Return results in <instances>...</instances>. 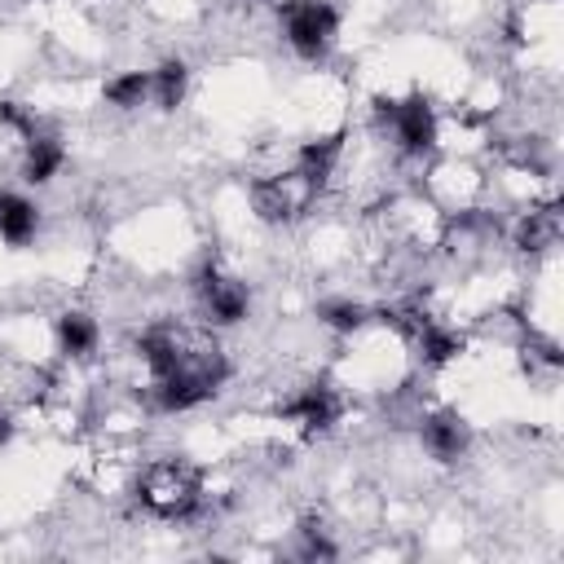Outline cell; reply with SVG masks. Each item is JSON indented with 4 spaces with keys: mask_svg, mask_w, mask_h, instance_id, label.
<instances>
[{
    "mask_svg": "<svg viewBox=\"0 0 564 564\" xmlns=\"http://www.w3.org/2000/svg\"><path fill=\"white\" fill-rule=\"evenodd\" d=\"M35 234H40V207L18 189H0V242L26 247Z\"/></svg>",
    "mask_w": 564,
    "mask_h": 564,
    "instance_id": "cell-12",
    "label": "cell"
},
{
    "mask_svg": "<svg viewBox=\"0 0 564 564\" xmlns=\"http://www.w3.org/2000/svg\"><path fill=\"white\" fill-rule=\"evenodd\" d=\"M375 119L392 132L397 150L410 159L432 154L436 137H441V119L436 106L427 101V93H410V97H375Z\"/></svg>",
    "mask_w": 564,
    "mask_h": 564,
    "instance_id": "cell-2",
    "label": "cell"
},
{
    "mask_svg": "<svg viewBox=\"0 0 564 564\" xmlns=\"http://www.w3.org/2000/svg\"><path fill=\"white\" fill-rule=\"evenodd\" d=\"M53 339H57V352H62V357L84 361V357L97 352V344H101V326H97L93 313H84V308H66V313H57V322H53Z\"/></svg>",
    "mask_w": 564,
    "mask_h": 564,
    "instance_id": "cell-10",
    "label": "cell"
},
{
    "mask_svg": "<svg viewBox=\"0 0 564 564\" xmlns=\"http://www.w3.org/2000/svg\"><path fill=\"white\" fill-rule=\"evenodd\" d=\"M0 123H4V128H13L22 141L40 132V119H35V115H31L22 101H0Z\"/></svg>",
    "mask_w": 564,
    "mask_h": 564,
    "instance_id": "cell-18",
    "label": "cell"
},
{
    "mask_svg": "<svg viewBox=\"0 0 564 564\" xmlns=\"http://www.w3.org/2000/svg\"><path fill=\"white\" fill-rule=\"evenodd\" d=\"M317 322L330 326L335 335H357L375 322V313L361 304V300H348V295H335V300H322L317 304Z\"/></svg>",
    "mask_w": 564,
    "mask_h": 564,
    "instance_id": "cell-15",
    "label": "cell"
},
{
    "mask_svg": "<svg viewBox=\"0 0 564 564\" xmlns=\"http://www.w3.org/2000/svg\"><path fill=\"white\" fill-rule=\"evenodd\" d=\"M132 498L154 520H167V524L194 520L203 511V498H207L203 494V471L185 458H154V463L141 467Z\"/></svg>",
    "mask_w": 564,
    "mask_h": 564,
    "instance_id": "cell-1",
    "label": "cell"
},
{
    "mask_svg": "<svg viewBox=\"0 0 564 564\" xmlns=\"http://www.w3.org/2000/svg\"><path fill=\"white\" fill-rule=\"evenodd\" d=\"M516 247L524 251V256H542V251H551L555 242H560V207L555 203H546V207H529L520 220H516Z\"/></svg>",
    "mask_w": 564,
    "mask_h": 564,
    "instance_id": "cell-13",
    "label": "cell"
},
{
    "mask_svg": "<svg viewBox=\"0 0 564 564\" xmlns=\"http://www.w3.org/2000/svg\"><path fill=\"white\" fill-rule=\"evenodd\" d=\"M203 348H212V344H198V348H194L176 326H145V330L137 335V357H141V366L150 370V379H163V375L189 366Z\"/></svg>",
    "mask_w": 564,
    "mask_h": 564,
    "instance_id": "cell-7",
    "label": "cell"
},
{
    "mask_svg": "<svg viewBox=\"0 0 564 564\" xmlns=\"http://www.w3.org/2000/svg\"><path fill=\"white\" fill-rule=\"evenodd\" d=\"M22 181L26 185H48L62 167H66V145L57 132H35L22 141Z\"/></svg>",
    "mask_w": 564,
    "mask_h": 564,
    "instance_id": "cell-11",
    "label": "cell"
},
{
    "mask_svg": "<svg viewBox=\"0 0 564 564\" xmlns=\"http://www.w3.org/2000/svg\"><path fill=\"white\" fill-rule=\"evenodd\" d=\"M185 88H189V66L181 57H163L150 70V97L159 110H176L185 101Z\"/></svg>",
    "mask_w": 564,
    "mask_h": 564,
    "instance_id": "cell-14",
    "label": "cell"
},
{
    "mask_svg": "<svg viewBox=\"0 0 564 564\" xmlns=\"http://www.w3.org/2000/svg\"><path fill=\"white\" fill-rule=\"evenodd\" d=\"M101 97L115 110H137L150 97V70H119V75H110L106 88H101Z\"/></svg>",
    "mask_w": 564,
    "mask_h": 564,
    "instance_id": "cell-16",
    "label": "cell"
},
{
    "mask_svg": "<svg viewBox=\"0 0 564 564\" xmlns=\"http://www.w3.org/2000/svg\"><path fill=\"white\" fill-rule=\"evenodd\" d=\"M278 419L295 423L304 436H326V432L344 419V397H339L330 383H308V388H300V392L278 410Z\"/></svg>",
    "mask_w": 564,
    "mask_h": 564,
    "instance_id": "cell-6",
    "label": "cell"
},
{
    "mask_svg": "<svg viewBox=\"0 0 564 564\" xmlns=\"http://www.w3.org/2000/svg\"><path fill=\"white\" fill-rule=\"evenodd\" d=\"M13 441V414L9 410H0V449Z\"/></svg>",
    "mask_w": 564,
    "mask_h": 564,
    "instance_id": "cell-19",
    "label": "cell"
},
{
    "mask_svg": "<svg viewBox=\"0 0 564 564\" xmlns=\"http://www.w3.org/2000/svg\"><path fill=\"white\" fill-rule=\"evenodd\" d=\"M278 18L291 53L304 62H322L339 40V9L330 0H282Z\"/></svg>",
    "mask_w": 564,
    "mask_h": 564,
    "instance_id": "cell-3",
    "label": "cell"
},
{
    "mask_svg": "<svg viewBox=\"0 0 564 564\" xmlns=\"http://www.w3.org/2000/svg\"><path fill=\"white\" fill-rule=\"evenodd\" d=\"M194 291H198L203 313H207L212 326H238L251 313V286L242 278L220 273L216 264H203V273L194 278Z\"/></svg>",
    "mask_w": 564,
    "mask_h": 564,
    "instance_id": "cell-5",
    "label": "cell"
},
{
    "mask_svg": "<svg viewBox=\"0 0 564 564\" xmlns=\"http://www.w3.org/2000/svg\"><path fill=\"white\" fill-rule=\"evenodd\" d=\"M344 141H348V132L339 128V132L313 137V141H304V145L295 150L291 172L304 181V189H308L313 198H317V194L330 185V176H335V167H339V159H344Z\"/></svg>",
    "mask_w": 564,
    "mask_h": 564,
    "instance_id": "cell-8",
    "label": "cell"
},
{
    "mask_svg": "<svg viewBox=\"0 0 564 564\" xmlns=\"http://www.w3.org/2000/svg\"><path fill=\"white\" fill-rule=\"evenodd\" d=\"M419 441L436 463H458L471 449V427L458 410H427L419 419Z\"/></svg>",
    "mask_w": 564,
    "mask_h": 564,
    "instance_id": "cell-9",
    "label": "cell"
},
{
    "mask_svg": "<svg viewBox=\"0 0 564 564\" xmlns=\"http://www.w3.org/2000/svg\"><path fill=\"white\" fill-rule=\"evenodd\" d=\"M247 198H251V212H256L264 225H286V220H295V216L313 203V194L304 189V181H300L295 172L256 176V181L247 185Z\"/></svg>",
    "mask_w": 564,
    "mask_h": 564,
    "instance_id": "cell-4",
    "label": "cell"
},
{
    "mask_svg": "<svg viewBox=\"0 0 564 564\" xmlns=\"http://www.w3.org/2000/svg\"><path fill=\"white\" fill-rule=\"evenodd\" d=\"M300 538H304V546H300L304 560H335V555H339V546L322 533L317 520H304V524H300Z\"/></svg>",
    "mask_w": 564,
    "mask_h": 564,
    "instance_id": "cell-17",
    "label": "cell"
}]
</instances>
